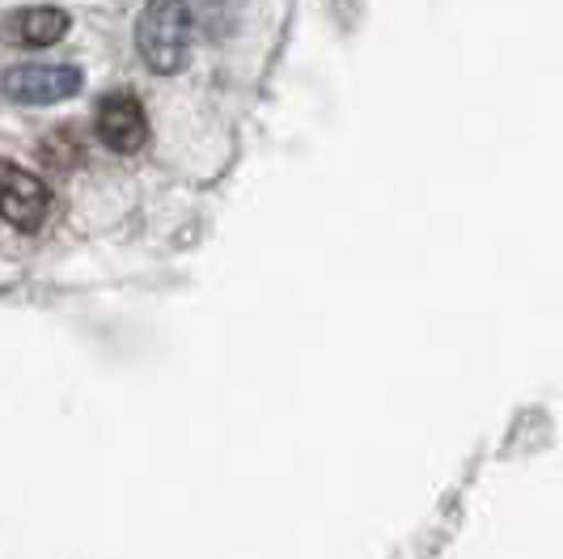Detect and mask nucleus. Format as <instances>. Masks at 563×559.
I'll use <instances>...</instances> for the list:
<instances>
[{"label": "nucleus", "instance_id": "5", "mask_svg": "<svg viewBox=\"0 0 563 559\" xmlns=\"http://www.w3.org/2000/svg\"><path fill=\"white\" fill-rule=\"evenodd\" d=\"M68 26H73L68 13L56 4H26V9H13L0 22V39L9 47H56L68 34Z\"/></svg>", "mask_w": 563, "mask_h": 559}, {"label": "nucleus", "instance_id": "4", "mask_svg": "<svg viewBox=\"0 0 563 559\" xmlns=\"http://www.w3.org/2000/svg\"><path fill=\"white\" fill-rule=\"evenodd\" d=\"M98 136L111 144L114 153H136L148 140V114H144L141 98L136 94H107L98 102Z\"/></svg>", "mask_w": 563, "mask_h": 559}, {"label": "nucleus", "instance_id": "3", "mask_svg": "<svg viewBox=\"0 0 563 559\" xmlns=\"http://www.w3.org/2000/svg\"><path fill=\"white\" fill-rule=\"evenodd\" d=\"M47 212H52V191L43 187V178L0 157V221L22 233H38Z\"/></svg>", "mask_w": 563, "mask_h": 559}, {"label": "nucleus", "instance_id": "1", "mask_svg": "<svg viewBox=\"0 0 563 559\" xmlns=\"http://www.w3.org/2000/svg\"><path fill=\"white\" fill-rule=\"evenodd\" d=\"M191 39H196V13L187 0H148L136 18V52L157 77H174L187 68Z\"/></svg>", "mask_w": 563, "mask_h": 559}, {"label": "nucleus", "instance_id": "2", "mask_svg": "<svg viewBox=\"0 0 563 559\" xmlns=\"http://www.w3.org/2000/svg\"><path fill=\"white\" fill-rule=\"evenodd\" d=\"M85 85V73L77 64H18L4 73V98L22 107H52L64 98H77Z\"/></svg>", "mask_w": 563, "mask_h": 559}]
</instances>
